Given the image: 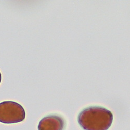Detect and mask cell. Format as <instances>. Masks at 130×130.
I'll return each instance as SVG.
<instances>
[{
    "mask_svg": "<svg viewBox=\"0 0 130 130\" xmlns=\"http://www.w3.org/2000/svg\"><path fill=\"white\" fill-rule=\"evenodd\" d=\"M112 112L101 106L83 109L78 117L79 124L84 130H108L113 121Z\"/></svg>",
    "mask_w": 130,
    "mask_h": 130,
    "instance_id": "1",
    "label": "cell"
},
{
    "mask_svg": "<svg viewBox=\"0 0 130 130\" xmlns=\"http://www.w3.org/2000/svg\"><path fill=\"white\" fill-rule=\"evenodd\" d=\"M26 117L23 106L13 101H5L0 103V122L13 124L23 121Z\"/></svg>",
    "mask_w": 130,
    "mask_h": 130,
    "instance_id": "2",
    "label": "cell"
},
{
    "mask_svg": "<svg viewBox=\"0 0 130 130\" xmlns=\"http://www.w3.org/2000/svg\"><path fill=\"white\" fill-rule=\"evenodd\" d=\"M65 121L60 116L49 115L42 119L38 126V130H63Z\"/></svg>",
    "mask_w": 130,
    "mask_h": 130,
    "instance_id": "3",
    "label": "cell"
},
{
    "mask_svg": "<svg viewBox=\"0 0 130 130\" xmlns=\"http://www.w3.org/2000/svg\"><path fill=\"white\" fill-rule=\"evenodd\" d=\"M1 80H2V76H1V73L0 72V83H1Z\"/></svg>",
    "mask_w": 130,
    "mask_h": 130,
    "instance_id": "4",
    "label": "cell"
}]
</instances>
